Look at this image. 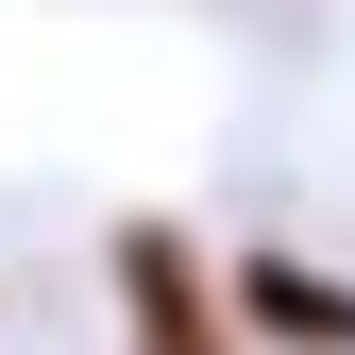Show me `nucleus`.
Here are the masks:
<instances>
[{
  "label": "nucleus",
  "instance_id": "2",
  "mask_svg": "<svg viewBox=\"0 0 355 355\" xmlns=\"http://www.w3.org/2000/svg\"><path fill=\"white\" fill-rule=\"evenodd\" d=\"M220 322H254L271 355H355V288H338V271H304V254H254Z\"/></svg>",
  "mask_w": 355,
  "mask_h": 355
},
{
  "label": "nucleus",
  "instance_id": "1",
  "mask_svg": "<svg viewBox=\"0 0 355 355\" xmlns=\"http://www.w3.org/2000/svg\"><path fill=\"white\" fill-rule=\"evenodd\" d=\"M102 271H119L136 355H237V322H220V288H203V254H187V220H119Z\"/></svg>",
  "mask_w": 355,
  "mask_h": 355
}]
</instances>
